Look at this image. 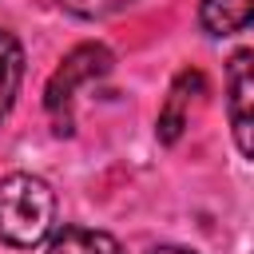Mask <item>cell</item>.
<instances>
[{
  "instance_id": "obj_1",
  "label": "cell",
  "mask_w": 254,
  "mask_h": 254,
  "mask_svg": "<svg viewBox=\"0 0 254 254\" xmlns=\"http://www.w3.org/2000/svg\"><path fill=\"white\" fill-rule=\"evenodd\" d=\"M56 194L40 175L16 171L0 179V242L16 250H32L52 234Z\"/></svg>"
},
{
  "instance_id": "obj_2",
  "label": "cell",
  "mask_w": 254,
  "mask_h": 254,
  "mask_svg": "<svg viewBox=\"0 0 254 254\" xmlns=\"http://www.w3.org/2000/svg\"><path fill=\"white\" fill-rule=\"evenodd\" d=\"M115 56L103 48V44H75L60 67L52 71L48 87H44V107L56 123V135H71V103H75V91L91 79H103L111 71Z\"/></svg>"
},
{
  "instance_id": "obj_3",
  "label": "cell",
  "mask_w": 254,
  "mask_h": 254,
  "mask_svg": "<svg viewBox=\"0 0 254 254\" xmlns=\"http://www.w3.org/2000/svg\"><path fill=\"white\" fill-rule=\"evenodd\" d=\"M226 115L238 151L254 159V48H238L226 60Z\"/></svg>"
},
{
  "instance_id": "obj_4",
  "label": "cell",
  "mask_w": 254,
  "mask_h": 254,
  "mask_svg": "<svg viewBox=\"0 0 254 254\" xmlns=\"http://www.w3.org/2000/svg\"><path fill=\"white\" fill-rule=\"evenodd\" d=\"M202 91H206L202 71L187 67V71L175 75L171 95H167V103H163V111H159V139H163V143H175V139L183 135V127H187V103H190V95H202Z\"/></svg>"
},
{
  "instance_id": "obj_5",
  "label": "cell",
  "mask_w": 254,
  "mask_h": 254,
  "mask_svg": "<svg viewBox=\"0 0 254 254\" xmlns=\"http://www.w3.org/2000/svg\"><path fill=\"white\" fill-rule=\"evenodd\" d=\"M198 24L210 36H234L254 24V0H202Z\"/></svg>"
},
{
  "instance_id": "obj_6",
  "label": "cell",
  "mask_w": 254,
  "mask_h": 254,
  "mask_svg": "<svg viewBox=\"0 0 254 254\" xmlns=\"http://www.w3.org/2000/svg\"><path fill=\"white\" fill-rule=\"evenodd\" d=\"M48 254H123V246L107 234V230H91V226H60L48 242Z\"/></svg>"
},
{
  "instance_id": "obj_7",
  "label": "cell",
  "mask_w": 254,
  "mask_h": 254,
  "mask_svg": "<svg viewBox=\"0 0 254 254\" xmlns=\"http://www.w3.org/2000/svg\"><path fill=\"white\" fill-rule=\"evenodd\" d=\"M20 79H24V48H20V40L8 28H0V119L16 103Z\"/></svg>"
},
{
  "instance_id": "obj_8",
  "label": "cell",
  "mask_w": 254,
  "mask_h": 254,
  "mask_svg": "<svg viewBox=\"0 0 254 254\" xmlns=\"http://www.w3.org/2000/svg\"><path fill=\"white\" fill-rule=\"evenodd\" d=\"M71 16H83V20H99V16H111V12H119V8H127V4H135V0H60Z\"/></svg>"
},
{
  "instance_id": "obj_9",
  "label": "cell",
  "mask_w": 254,
  "mask_h": 254,
  "mask_svg": "<svg viewBox=\"0 0 254 254\" xmlns=\"http://www.w3.org/2000/svg\"><path fill=\"white\" fill-rule=\"evenodd\" d=\"M147 254H198V250H187V246H155Z\"/></svg>"
}]
</instances>
